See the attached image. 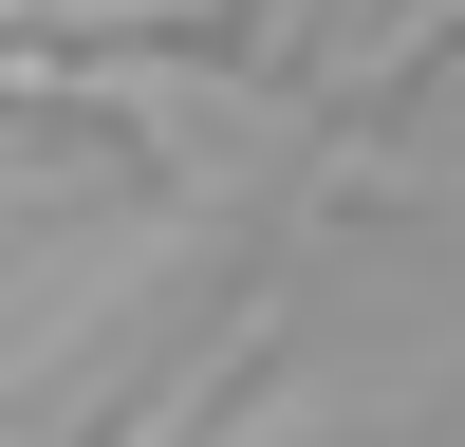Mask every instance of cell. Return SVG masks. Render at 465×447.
I'll return each mask as SVG.
<instances>
[{"instance_id": "6da1fadb", "label": "cell", "mask_w": 465, "mask_h": 447, "mask_svg": "<svg viewBox=\"0 0 465 447\" xmlns=\"http://www.w3.org/2000/svg\"><path fill=\"white\" fill-rule=\"evenodd\" d=\"M261 335H280V298H242V317H223V335H205V354H186V372H168V392H149V410H112V429H94V447H186V429H205V410H223V372H242V354H261Z\"/></svg>"}, {"instance_id": "7a4b0ae2", "label": "cell", "mask_w": 465, "mask_h": 447, "mask_svg": "<svg viewBox=\"0 0 465 447\" xmlns=\"http://www.w3.org/2000/svg\"><path fill=\"white\" fill-rule=\"evenodd\" d=\"M447 37H465V0H410V19H372V56L335 74V112H372V94H410V74L447 56Z\"/></svg>"}, {"instance_id": "3957f363", "label": "cell", "mask_w": 465, "mask_h": 447, "mask_svg": "<svg viewBox=\"0 0 465 447\" xmlns=\"http://www.w3.org/2000/svg\"><path fill=\"white\" fill-rule=\"evenodd\" d=\"M168 19H223V0H19V37H168Z\"/></svg>"}]
</instances>
